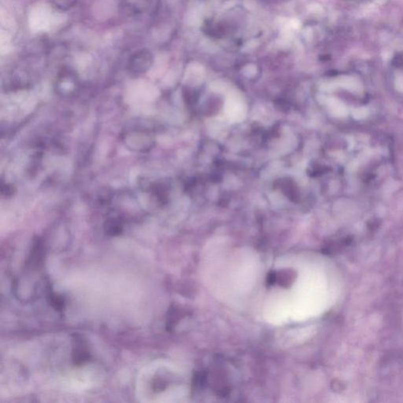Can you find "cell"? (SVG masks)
I'll use <instances>...</instances> for the list:
<instances>
[{"instance_id":"cell-1","label":"cell","mask_w":403,"mask_h":403,"mask_svg":"<svg viewBox=\"0 0 403 403\" xmlns=\"http://www.w3.org/2000/svg\"><path fill=\"white\" fill-rule=\"evenodd\" d=\"M89 354L84 348H76L72 353V360L74 364L82 366L88 360Z\"/></svg>"},{"instance_id":"cell-2","label":"cell","mask_w":403,"mask_h":403,"mask_svg":"<svg viewBox=\"0 0 403 403\" xmlns=\"http://www.w3.org/2000/svg\"><path fill=\"white\" fill-rule=\"evenodd\" d=\"M50 302L52 306L54 307L56 310L61 311L64 307V302H63L62 298L58 297V296H50Z\"/></svg>"}]
</instances>
